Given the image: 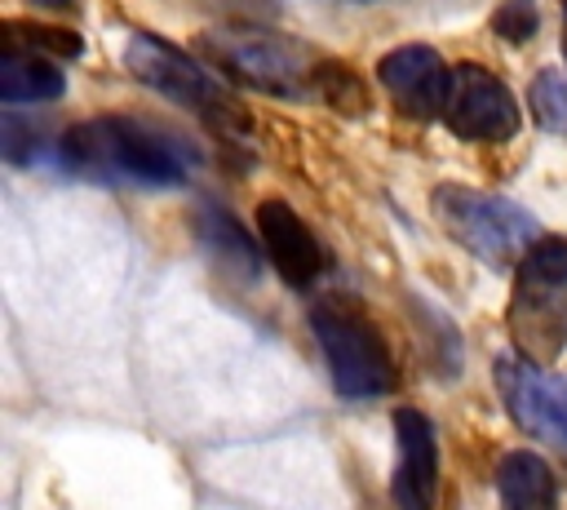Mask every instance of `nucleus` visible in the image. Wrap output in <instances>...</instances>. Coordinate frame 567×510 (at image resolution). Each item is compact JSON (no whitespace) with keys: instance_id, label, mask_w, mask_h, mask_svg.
<instances>
[{"instance_id":"nucleus-1","label":"nucleus","mask_w":567,"mask_h":510,"mask_svg":"<svg viewBox=\"0 0 567 510\" xmlns=\"http://www.w3.org/2000/svg\"><path fill=\"white\" fill-rule=\"evenodd\" d=\"M53 160L97 186H182L204 164V151L168 124L111 111L62 129Z\"/></svg>"},{"instance_id":"nucleus-2","label":"nucleus","mask_w":567,"mask_h":510,"mask_svg":"<svg viewBox=\"0 0 567 510\" xmlns=\"http://www.w3.org/2000/svg\"><path fill=\"white\" fill-rule=\"evenodd\" d=\"M195 49L239 89H257L270 98H292V102H319L323 93V71L332 53H319L315 44L257 27V22H226L199 31Z\"/></svg>"},{"instance_id":"nucleus-3","label":"nucleus","mask_w":567,"mask_h":510,"mask_svg":"<svg viewBox=\"0 0 567 510\" xmlns=\"http://www.w3.org/2000/svg\"><path fill=\"white\" fill-rule=\"evenodd\" d=\"M514 355L549 368L567 350V235H545L518 266L505 306Z\"/></svg>"},{"instance_id":"nucleus-4","label":"nucleus","mask_w":567,"mask_h":510,"mask_svg":"<svg viewBox=\"0 0 567 510\" xmlns=\"http://www.w3.org/2000/svg\"><path fill=\"white\" fill-rule=\"evenodd\" d=\"M124 67L133 80H142L146 89L164 93L168 102H177L182 111L199 115L213 133L221 137H248L252 129V115L235 102V93L199 62L190 58L186 49H177L173 40L164 35H151V31H133L124 40Z\"/></svg>"},{"instance_id":"nucleus-5","label":"nucleus","mask_w":567,"mask_h":510,"mask_svg":"<svg viewBox=\"0 0 567 510\" xmlns=\"http://www.w3.org/2000/svg\"><path fill=\"white\" fill-rule=\"evenodd\" d=\"M439 226L465 248L474 253L483 266L492 271H505V266H518L545 235H540V222L514 204L509 195H492V191H478V186H461V182H439L434 186V200H430Z\"/></svg>"},{"instance_id":"nucleus-6","label":"nucleus","mask_w":567,"mask_h":510,"mask_svg":"<svg viewBox=\"0 0 567 510\" xmlns=\"http://www.w3.org/2000/svg\"><path fill=\"white\" fill-rule=\"evenodd\" d=\"M306 319L328 359L332 390L341 399H377L394 386V355L363 310L346 302H315Z\"/></svg>"},{"instance_id":"nucleus-7","label":"nucleus","mask_w":567,"mask_h":510,"mask_svg":"<svg viewBox=\"0 0 567 510\" xmlns=\"http://www.w3.org/2000/svg\"><path fill=\"white\" fill-rule=\"evenodd\" d=\"M492 377L509 421L536 443H545L558 461H567V377L523 355H501L492 364Z\"/></svg>"},{"instance_id":"nucleus-8","label":"nucleus","mask_w":567,"mask_h":510,"mask_svg":"<svg viewBox=\"0 0 567 510\" xmlns=\"http://www.w3.org/2000/svg\"><path fill=\"white\" fill-rule=\"evenodd\" d=\"M443 124L461 142H509L523 129V111L496 71H487L478 62H461V67H452Z\"/></svg>"},{"instance_id":"nucleus-9","label":"nucleus","mask_w":567,"mask_h":510,"mask_svg":"<svg viewBox=\"0 0 567 510\" xmlns=\"http://www.w3.org/2000/svg\"><path fill=\"white\" fill-rule=\"evenodd\" d=\"M377 80L403 120L425 124V120L443 115V106H447L452 67L443 62V53L434 44L412 40V44H399L377 58Z\"/></svg>"},{"instance_id":"nucleus-10","label":"nucleus","mask_w":567,"mask_h":510,"mask_svg":"<svg viewBox=\"0 0 567 510\" xmlns=\"http://www.w3.org/2000/svg\"><path fill=\"white\" fill-rule=\"evenodd\" d=\"M257 235H261V248H266L270 266L279 271V279H284L288 288H297V293L315 288V284L328 275V266H332L328 248H323L319 235L301 222V213H297L292 204L275 200V195H266V200L257 204Z\"/></svg>"},{"instance_id":"nucleus-11","label":"nucleus","mask_w":567,"mask_h":510,"mask_svg":"<svg viewBox=\"0 0 567 510\" xmlns=\"http://www.w3.org/2000/svg\"><path fill=\"white\" fill-rule=\"evenodd\" d=\"M394 443L399 466L390 479L399 510H434L439 501V435L434 421L416 408H394Z\"/></svg>"},{"instance_id":"nucleus-12","label":"nucleus","mask_w":567,"mask_h":510,"mask_svg":"<svg viewBox=\"0 0 567 510\" xmlns=\"http://www.w3.org/2000/svg\"><path fill=\"white\" fill-rule=\"evenodd\" d=\"M190 231H195L204 257H208L221 275H230V279H239V284H257L266 248L248 235V226H244L230 208H221V204H213V200H199L195 213H190Z\"/></svg>"},{"instance_id":"nucleus-13","label":"nucleus","mask_w":567,"mask_h":510,"mask_svg":"<svg viewBox=\"0 0 567 510\" xmlns=\"http://www.w3.org/2000/svg\"><path fill=\"white\" fill-rule=\"evenodd\" d=\"M66 93V75L53 58L9 44L0 53V102L4 106H31V102H58Z\"/></svg>"},{"instance_id":"nucleus-14","label":"nucleus","mask_w":567,"mask_h":510,"mask_svg":"<svg viewBox=\"0 0 567 510\" xmlns=\"http://www.w3.org/2000/svg\"><path fill=\"white\" fill-rule=\"evenodd\" d=\"M501 510H558V475L536 452H505L496 466Z\"/></svg>"},{"instance_id":"nucleus-15","label":"nucleus","mask_w":567,"mask_h":510,"mask_svg":"<svg viewBox=\"0 0 567 510\" xmlns=\"http://www.w3.org/2000/svg\"><path fill=\"white\" fill-rule=\"evenodd\" d=\"M4 40L9 44H22V49H35L53 62H75L84 53V35L75 27H49V22H22V18H9L4 22Z\"/></svg>"},{"instance_id":"nucleus-16","label":"nucleus","mask_w":567,"mask_h":510,"mask_svg":"<svg viewBox=\"0 0 567 510\" xmlns=\"http://www.w3.org/2000/svg\"><path fill=\"white\" fill-rule=\"evenodd\" d=\"M527 106L532 120L549 133H567V75L558 71H536L532 89H527Z\"/></svg>"},{"instance_id":"nucleus-17","label":"nucleus","mask_w":567,"mask_h":510,"mask_svg":"<svg viewBox=\"0 0 567 510\" xmlns=\"http://www.w3.org/2000/svg\"><path fill=\"white\" fill-rule=\"evenodd\" d=\"M319 102H323V106H332V111H341V115H368V106H372L363 75H359V71H350L341 58H332V62H328Z\"/></svg>"},{"instance_id":"nucleus-18","label":"nucleus","mask_w":567,"mask_h":510,"mask_svg":"<svg viewBox=\"0 0 567 510\" xmlns=\"http://www.w3.org/2000/svg\"><path fill=\"white\" fill-rule=\"evenodd\" d=\"M0 151H4V160L13 164V169H31L49 146H44V133L35 129V124H27V120H18L13 111L0 120Z\"/></svg>"},{"instance_id":"nucleus-19","label":"nucleus","mask_w":567,"mask_h":510,"mask_svg":"<svg viewBox=\"0 0 567 510\" xmlns=\"http://www.w3.org/2000/svg\"><path fill=\"white\" fill-rule=\"evenodd\" d=\"M492 31H496L505 44H527V40L540 31V9H536V0H501L496 13H492Z\"/></svg>"},{"instance_id":"nucleus-20","label":"nucleus","mask_w":567,"mask_h":510,"mask_svg":"<svg viewBox=\"0 0 567 510\" xmlns=\"http://www.w3.org/2000/svg\"><path fill=\"white\" fill-rule=\"evenodd\" d=\"M31 9H40V13H71L75 9V0H27Z\"/></svg>"},{"instance_id":"nucleus-21","label":"nucleus","mask_w":567,"mask_h":510,"mask_svg":"<svg viewBox=\"0 0 567 510\" xmlns=\"http://www.w3.org/2000/svg\"><path fill=\"white\" fill-rule=\"evenodd\" d=\"M563 58H567V18H563Z\"/></svg>"}]
</instances>
